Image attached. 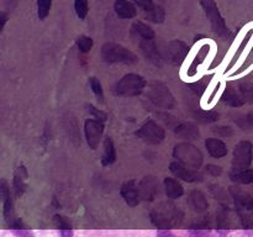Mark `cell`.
I'll use <instances>...</instances> for the list:
<instances>
[{"label": "cell", "instance_id": "cell-1", "mask_svg": "<svg viewBox=\"0 0 253 237\" xmlns=\"http://www.w3.org/2000/svg\"><path fill=\"white\" fill-rule=\"evenodd\" d=\"M182 210L172 202H162L151 212V221L160 230H169L183 220Z\"/></svg>", "mask_w": 253, "mask_h": 237}, {"label": "cell", "instance_id": "cell-2", "mask_svg": "<svg viewBox=\"0 0 253 237\" xmlns=\"http://www.w3.org/2000/svg\"><path fill=\"white\" fill-rule=\"evenodd\" d=\"M100 58L109 64H135L138 62V57L127 47L116 42H106L100 49Z\"/></svg>", "mask_w": 253, "mask_h": 237}, {"label": "cell", "instance_id": "cell-3", "mask_svg": "<svg viewBox=\"0 0 253 237\" xmlns=\"http://www.w3.org/2000/svg\"><path fill=\"white\" fill-rule=\"evenodd\" d=\"M147 85V80L142 76L136 73H128L119 79L114 85L113 91L116 96L131 98V96L141 95Z\"/></svg>", "mask_w": 253, "mask_h": 237}, {"label": "cell", "instance_id": "cell-4", "mask_svg": "<svg viewBox=\"0 0 253 237\" xmlns=\"http://www.w3.org/2000/svg\"><path fill=\"white\" fill-rule=\"evenodd\" d=\"M173 157L185 167L199 169L204 163L202 151L190 142H179L173 148Z\"/></svg>", "mask_w": 253, "mask_h": 237}, {"label": "cell", "instance_id": "cell-5", "mask_svg": "<svg viewBox=\"0 0 253 237\" xmlns=\"http://www.w3.org/2000/svg\"><path fill=\"white\" fill-rule=\"evenodd\" d=\"M158 115L162 118L163 122L179 137L184 138V140H198L200 137V131L195 123L188 122V121H180L178 118L169 115L167 113H160Z\"/></svg>", "mask_w": 253, "mask_h": 237}, {"label": "cell", "instance_id": "cell-6", "mask_svg": "<svg viewBox=\"0 0 253 237\" xmlns=\"http://www.w3.org/2000/svg\"><path fill=\"white\" fill-rule=\"evenodd\" d=\"M146 95L153 105L160 109L170 110L175 105L174 96L170 93L169 88L162 81H155L151 84L146 91Z\"/></svg>", "mask_w": 253, "mask_h": 237}, {"label": "cell", "instance_id": "cell-7", "mask_svg": "<svg viewBox=\"0 0 253 237\" xmlns=\"http://www.w3.org/2000/svg\"><path fill=\"white\" fill-rule=\"evenodd\" d=\"M135 135L147 145H160L166 138V130L155 120H147L136 130Z\"/></svg>", "mask_w": 253, "mask_h": 237}, {"label": "cell", "instance_id": "cell-8", "mask_svg": "<svg viewBox=\"0 0 253 237\" xmlns=\"http://www.w3.org/2000/svg\"><path fill=\"white\" fill-rule=\"evenodd\" d=\"M253 158V145L250 141H240L234 148L231 172H240L250 168Z\"/></svg>", "mask_w": 253, "mask_h": 237}, {"label": "cell", "instance_id": "cell-9", "mask_svg": "<svg viewBox=\"0 0 253 237\" xmlns=\"http://www.w3.org/2000/svg\"><path fill=\"white\" fill-rule=\"evenodd\" d=\"M202 6L204 9L210 25H211L212 31L221 37L227 36L229 31H227L226 24H225L224 17L220 14L217 5L215 4L214 0H202Z\"/></svg>", "mask_w": 253, "mask_h": 237}, {"label": "cell", "instance_id": "cell-10", "mask_svg": "<svg viewBox=\"0 0 253 237\" xmlns=\"http://www.w3.org/2000/svg\"><path fill=\"white\" fill-rule=\"evenodd\" d=\"M104 128L105 126H104L103 121L94 118H86L84 122V136H85V141L89 148L96 150L99 147L101 140H103Z\"/></svg>", "mask_w": 253, "mask_h": 237}, {"label": "cell", "instance_id": "cell-11", "mask_svg": "<svg viewBox=\"0 0 253 237\" xmlns=\"http://www.w3.org/2000/svg\"><path fill=\"white\" fill-rule=\"evenodd\" d=\"M189 49V46L185 42L180 41V40H173L167 44L166 58L169 63L174 64V66H179L187 58Z\"/></svg>", "mask_w": 253, "mask_h": 237}, {"label": "cell", "instance_id": "cell-12", "mask_svg": "<svg viewBox=\"0 0 253 237\" xmlns=\"http://www.w3.org/2000/svg\"><path fill=\"white\" fill-rule=\"evenodd\" d=\"M169 170L175 178L184 180L187 183H200L204 180V177H203L202 173L198 172V169L185 167V165H183L178 160L170 163Z\"/></svg>", "mask_w": 253, "mask_h": 237}, {"label": "cell", "instance_id": "cell-13", "mask_svg": "<svg viewBox=\"0 0 253 237\" xmlns=\"http://www.w3.org/2000/svg\"><path fill=\"white\" fill-rule=\"evenodd\" d=\"M136 1H137L138 7L145 14L146 20H148L151 22H155V24H162L165 21V10H163L162 6L156 4L153 0H136Z\"/></svg>", "mask_w": 253, "mask_h": 237}, {"label": "cell", "instance_id": "cell-14", "mask_svg": "<svg viewBox=\"0 0 253 237\" xmlns=\"http://www.w3.org/2000/svg\"><path fill=\"white\" fill-rule=\"evenodd\" d=\"M141 200L143 201H152L160 194V182L153 175H146L138 182Z\"/></svg>", "mask_w": 253, "mask_h": 237}, {"label": "cell", "instance_id": "cell-15", "mask_svg": "<svg viewBox=\"0 0 253 237\" xmlns=\"http://www.w3.org/2000/svg\"><path fill=\"white\" fill-rule=\"evenodd\" d=\"M120 194L124 198L126 204L131 207L137 206L141 202L140 189H138V182L136 179L127 180L124 183L120 188Z\"/></svg>", "mask_w": 253, "mask_h": 237}, {"label": "cell", "instance_id": "cell-16", "mask_svg": "<svg viewBox=\"0 0 253 237\" xmlns=\"http://www.w3.org/2000/svg\"><path fill=\"white\" fill-rule=\"evenodd\" d=\"M0 194H1L2 200V215H4V219L6 220L9 224H11V222L15 221L16 219H15L14 205H12L10 189L7 188L6 182H4V180H2L1 185H0Z\"/></svg>", "mask_w": 253, "mask_h": 237}, {"label": "cell", "instance_id": "cell-17", "mask_svg": "<svg viewBox=\"0 0 253 237\" xmlns=\"http://www.w3.org/2000/svg\"><path fill=\"white\" fill-rule=\"evenodd\" d=\"M205 148H207L208 153H209L212 158H215V159H220V158L226 157L227 153H229L227 145L221 140V138H207V140H205Z\"/></svg>", "mask_w": 253, "mask_h": 237}, {"label": "cell", "instance_id": "cell-18", "mask_svg": "<svg viewBox=\"0 0 253 237\" xmlns=\"http://www.w3.org/2000/svg\"><path fill=\"white\" fill-rule=\"evenodd\" d=\"M131 35L137 42L152 41L156 39V34L152 27L141 21L133 22L131 26Z\"/></svg>", "mask_w": 253, "mask_h": 237}, {"label": "cell", "instance_id": "cell-19", "mask_svg": "<svg viewBox=\"0 0 253 237\" xmlns=\"http://www.w3.org/2000/svg\"><path fill=\"white\" fill-rule=\"evenodd\" d=\"M229 192L237 206L245 209L246 211L253 212V197L251 194L244 192V190L237 187H230Z\"/></svg>", "mask_w": 253, "mask_h": 237}, {"label": "cell", "instance_id": "cell-20", "mask_svg": "<svg viewBox=\"0 0 253 237\" xmlns=\"http://www.w3.org/2000/svg\"><path fill=\"white\" fill-rule=\"evenodd\" d=\"M188 205L197 212H205L209 209V201L207 199V195L202 190L194 189L188 194Z\"/></svg>", "mask_w": 253, "mask_h": 237}, {"label": "cell", "instance_id": "cell-21", "mask_svg": "<svg viewBox=\"0 0 253 237\" xmlns=\"http://www.w3.org/2000/svg\"><path fill=\"white\" fill-rule=\"evenodd\" d=\"M114 10L119 19L123 20H131L137 16L138 14L137 7L128 0H116L114 4Z\"/></svg>", "mask_w": 253, "mask_h": 237}, {"label": "cell", "instance_id": "cell-22", "mask_svg": "<svg viewBox=\"0 0 253 237\" xmlns=\"http://www.w3.org/2000/svg\"><path fill=\"white\" fill-rule=\"evenodd\" d=\"M221 101L225 105L231 106V108H239L246 103V99L240 90L231 88V86H226L225 90L222 91Z\"/></svg>", "mask_w": 253, "mask_h": 237}, {"label": "cell", "instance_id": "cell-23", "mask_svg": "<svg viewBox=\"0 0 253 237\" xmlns=\"http://www.w3.org/2000/svg\"><path fill=\"white\" fill-rule=\"evenodd\" d=\"M163 185H165L166 195H167L169 199H179V198H182L183 195H184V188L180 184L179 180L175 179V178H165Z\"/></svg>", "mask_w": 253, "mask_h": 237}, {"label": "cell", "instance_id": "cell-24", "mask_svg": "<svg viewBox=\"0 0 253 237\" xmlns=\"http://www.w3.org/2000/svg\"><path fill=\"white\" fill-rule=\"evenodd\" d=\"M116 157V148L115 145H114V141L110 136H106L104 138V153H103V158H101V164L103 165H110L113 163H115Z\"/></svg>", "mask_w": 253, "mask_h": 237}, {"label": "cell", "instance_id": "cell-25", "mask_svg": "<svg viewBox=\"0 0 253 237\" xmlns=\"http://www.w3.org/2000/svg\"><path fill=\"white\" fill-rule=\"evenodd\" d=\"M27 178V172L25 167H19L17 172L14 175V190L16 197H21L26 189V184L24 180Z\"/></svg>", "mask_w": 253, "mask_h": 237}, {"label": "cell", "instance_id": "cell-26", "mask_svg": "<svg viewBox=\"0 0 253 237\" xmlns=\"http://www.w3.org/2000/svg\"><path fill=\"white\" fill-rule=\"evenodd\" d=\"M230 179L236 184H252L253 183V169L240 170V172H230Z\"/></svg>", "mask_w": 253, "mask_h": 237}, {"label": "cell", "instance_id": "cell-27", "mask_svg": "<svg viewBox=\"0 0 253 237\" xmlns=\"http://www.w3.org/2000/svg\"><path fill=\"white\" fill-rule=\"evenodd\" d=\"M54 222H56L57 227H58L61 237H73V227L64 219V216L56 215L54 216Z\"/></svg>", "mask_w": 253, "mask_h": 237}, {"label": "cell", "instance_id": "cell-28", "mask_svg": "<svg viewBox=\"0 0 253 237\" xmlns=\"http://www.w3.org/2000/svg\"><path fill=\"white\" fill-rule=\"evenodd\" d=\"M193 118L202 123H211L219 120V114L212 110H199L193 114Z\"/></svg>", "mask_w": 253, "mask_h": 237}, {"label": "cell", "instance_id": "cell-29", "mask_svg": "<svg viewBox=\"0 0 253 237\" xmlns=\"http://www.w3.org/2000/svg\"><path fill=\"white\" fill-rule=\"evenodd\" d=\"M9 226L14 231V234L16 235V237H35L31 230L27 229V226H25L21 220L16 219L11 224H9Z\"/></svg>", "mask_w": 253, "mask_h": 237}, {"label": "cell", "instance_id": "cell-30", "mask_svg": "<svg viewBox=\"0 0 253 237\" xmlns=\"http://www.w3.org/2000/svg\"><path fill=\"white\" fill-rule=\"evenodd\" d=\"M76 44L77 47H78L79 52H82V53H88V52H90L91 48H93L94 42L91 37L82 35V36H79L78 39H77Z\"/></svg>", "mask_w": 253, "mask_h": 237}, {"label": "cell", "instance_id": "cell-31", "mask_svg": "<svg viewBox=\"0 0 253 237\" xmlns=\"http://www.w3.org/2000/svg\"><path fill=\"white\" fill-rule=\"evenodd\" d=\"M52 0H37V16L40 20H44L49 15Z\"/></svg>", "mask_w": 253, "mask_h": 237}, {"label": "cell", "instance_id": "cell-32", "mask_svg": "<svg viewBox=\"0 0 253 237\" xmlns=\"http://www.w3.org/2000/svg\"><path fill=\"white\" fill-rule=\"evenodd\" d=\"M89 84H90V89L91 91H93L94 95L96 96V99H98L100 103H103L104 90H103V85H101L100 80H99L98 78H95V77H91V78H89Z\"/></svg>", "mask_w": 253, "mask_h": 237}, {"label": "cell", "instance_id": "cell-33", "mask_svg": "<svg viewBox=\"0 0 253 237\" xmlns=\"http://www.w3.org/2000/svg\"><path fill=\"white\" fill-rule=\"evenodd\" d=\"M74 10L79 20L85 19L89 11L88 0H74Z\"/></svg>", "mask_w": 253, "mask_h": 237}, {"label": "cell", "instance_id": "cell-34", "mask_svg": "<svg viewBox=\"0 0 253 237\" xmlns=\"http://www.w3.org/2000/svg\"><path fill=\"white\" fill-rule=\"evenodd\" d=\"M189 237H210V229L208 225L198 224L189 229Z\"/></svg>", "mask_w": 253, "mask_h": 237}, {"label": "cell", "instance_id": "cell-35", "mask_svg": "<svg viewBox=\"0 0 253 237\" xmlns=\"http://www.w3.org/2000/svg\"><path fill=\"white\" fill-rule=\"evenodd\" d=\"M235 122L244 130H251L253 128V114H249V115H242L239 118L235 120Z\"/></svg>", "mask_w": 253, "mask_h": 237}, {"label": "cell", "instance_id": "cell-36", "mask_svg": "<svg viewBox=\"0 0 253 237\" xmlns=\"http://www.w3.org/2000/svg\"><path fill=\"white\" fill-rule=\"evenodd\" d=\"M210 193L215 199L219 200H226L227 199V192L219 184H211L210 185Z\"/></svg>", "mask_w": 253, "mask_h": 237}, {"label": "cell", "instance_id": "cell-37", "mask_svg": "<svg viewBox=\"0 0 253 237\" xmlns=\"http://www.w3.org/2000/svg\"><path fill=\"white\" fill-rule=\"evenodd\" d=\"M214 133H216L217 137H231L234 135V130L230 126H215L211 128Z\"/></svg>", "mask_w": 253, "mask_h": 237}, {"label": "cell", "instance_id": "cell-38", "mask_svg": "<svg viewBox=\"0 0 253 237\" xmlns=\"http://www.w3.org/2000/svg\"><path fill=\"white\" fill-rule=\"evenodd\" d=\"M86 108H88L89 114H90L94 118H98V120L103 121V122H105V121L108 120V115H106L104 111H101L100 109L95 108V106L91 105V104H88V105H86Z\"/></svg>", "mask_w": 253, "mask_h": 237}, {"label": "cell", "instance_id": "cell-39", "mask_svg": "<svg viewBox=\"0 0 253 237\" xmlns=\"http://www.w3.org/2000/svg\"><path fill=\"white\" fill-rule=\"evenodd\" d=\"M205 173H208L209 175H212V177H220L222 174V167L209 163V164L205 165Z\"/></svg>", "mask_w": 253, "mask_h": 237}, {"label": "cell", "instance_id": "cell-40", "mask_svg": "<svg viewBox=\"0 0 253 237\" xmlns=\"http://www.w3.org/2000/svg\"><path fill=\"white\" fill-rule=\"evenodd\" d=\"M189 86H190V90H192L193 93L198 94V95H202V94L205 91V88H207V83L200 80V81H195V83L190 84Z\"/></svg>", "mask_w": 253, "mask_h": 237}, {"label": "cell", "instance_id": "cell-41", "mask_svg": "<svg viewBox=\"0 0 253 237\" xmlns=\"http://www.w3.org/2000/svg\"><path fill=\"white\" fill-rule=\"evenodd\" d=\"M157 237H178L170 230H158Z\"/></svg>", "mask_w": 253, "mask_h": 237}]
</instances>
